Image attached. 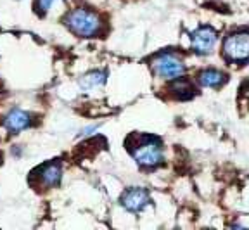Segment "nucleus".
<instances>
[{
  "label": "nucleus",
  "mask_w": 249,
  "mask_h": 230,
  "mask_svg": "<svg viewBox=\"0 0 249 230\" xmlns=\"http://www.w3.org/2000/svg\"><path fill=\"white\" fill-rule=\"evenodd\" d=\"M64 24L71 33L83 38H90V36H97L102 32V19L97 12L90 11L85 7H76L70 11L64 16Z\"/></svg>",
  "instance_id": "1"
},
{
  "label": "nucleus",
  "mask_w": 249,
  "mask_h": 230,
  "mask_svg": "<svg viewBox=\"0 0 249 230\" xmlns=\"http://www.w3.org/2000/svg\"><path fill=\"white\" fill-rule=\"evenodd\" d=\"M132 156L140 166L154 168L163 163L164 159L163 145L154 137H142L139 144L132 149Z\"/></svg>",
  "instance_id": "2"
},
{
  "label": "nucleus",
  "mask_w": 249,
  "mask_h": 230,
  "mask_svg": "<svg viewBox=\"0 0 249 230\" xmlns=\"http://www.w3.org/2000/svg\"><path fill=\"white\" fill-rule=\"evenodd\" d=\"M152 71H154L160 78L175 80L185 74V64L183 61L173 52H161L152 59Z\"/></svg>",
  "instance_id": "3"
},
{
  "label": "nucleus",
  "mask_w": 249,
  "mask_h": 230,
  "mask_svg": "<svg viewBox=\"0 0 249 230\" xmlns=\"http://www.w3.org/2000/svg\"><path fill=\"white\" fill-rule=\"evenodd\" d=\"M223 54L232 63H246L249 61V33H232L223 42Z\"/></svg>",
  "instance_id": "4"
},
{
  "label": "nucleus",
  "mask_w": 249,
  "mask_h": 230,
  "mask_svg": "<svg viewBox=\"0 0 249 230\" xmlns=\"http://www.w3.org/2000/svg\"><path fill=\"white\" fill-rule=\"evenodd\" d=\"M192 49L196 51V54L199 55H208L213 52L214 45L218 42V35L213 28L210 26H201L196 32H192L191 35Z\"/></svg>",
  "instance_id": "5"
},
{
  "label": "nucleus",
  "mask_w": 249,
  "mask_h": 230,
  "mask_svg": "<svg viewBox=\"0 0 249 230\" xmlns=\"http://www.w3.org/2000/svg\"><path fill=\"white\" fill-rule=\"evenodd\" d=\"M120 203L130 213H140V211L151 203V195H149V192L145 189L132 187L121 195Z\"/></svg>",
  "instance_id": "6"
},
{
  "label": "nucleus",
  "mask_w": 249,
  "mask_h": 230,
  "mask_svg": "<svg viewBox=\"0 0 249 230\" xmlns=\"http://www.w3.org/2000/svg\"><path fill=\"white\" fill-rule=\"evenodd\" d=\"M33 123H35L33 114L24 109H19V107L11 109L4 118V128L9 133H19L23 130H28L33 126Z\"/></svg>",
  "instance_id": "7"
},
{
  "label": "nucleus",
  "mask_w": 249,
  "mask_h": 230,
  "mask_svg": "<svg viewBox=\"0 0 249 230\" xmlns=\"http://www.w3.org/2000/svg\"><path fill=\"white\" fill-rule=\"evenodd\" d=\"M33 175H36V182H38L40 187L43 189L57 187L62 180V164L59 161L47 163L43 166H40Z\"/></svg>",
  "instance_id": "8"
},
{
  "label": "nucleus",
  "mask_w": 249,
  "mask_h": 230,
  "mask_svg": "<svg viewBox=\"0 0 249 230\" xmlns=\"http://www.w3.org/2000/svg\"><path fill=\"white\" fill-rule=\"evenodd\" d=\"M225 73L218 70H204L199 73L197 80L202 87H206V88H218V87L222 85L225 82Z\"/></svg>",
  "instance_id": "9"
},
{
  "label": "nucleus",
  "mask_w": 249,
  "mask_h": 230,
  "mask_svg": "<svg viewBox=\"0 0 249 230\" xmlns=\"http://www.w3.org/2000/svg\"><path fill=\"white\" fill-rule=\"evenodd\" d=\"M106 78H107V73H106V71H101V70L90 71V73L83 74L82 78H80V87H82L83 90L97 88V87L104 85Z\"/></svg>",
  "instance_id": "10"
},
{
  "label": "nucleus",
  "mask_w": 249,
  "mask_h": 230,
  "mask_svg": "<svg viewBox=\"0 0 249 230\" xmlns=\"http://www.w3.org/2000/svg\"><path fill=\"white\" fill-rule=\"evenodd\" d=\"M170 92L173 94V97L180 99V101H185V99H191L194 95V85L189 80L180 76V78H175L173 85L170 87Z\"/></svg>",
  "instance_id": "11"
},
{
  "label": "nucleus",
  "mask_w": 249,
  "mask_h": 230,
  "mask_svg": "<svg viewBox=\"0 0 249 230\" xmlns=\"http://www.w3.org/2000/svg\"><path fill=\"white\" fill-rule=\"evenodd\" d=\"M55 0H35V11L38 12L40 16H43V14H47V12L51 11V7L54 5Z\"/></svg>",
  "instance_id": "12"
},
{
  "label": "nucleus",
  "mask_w": 249,
  "mask_h": 230,
  "mask_svg": "<svg viewBox=\"0 0 249 230\" xmlns=\"http://www.w3.org/2000/svg\"><path fill=\"white\" fill-rule=\"evenodd\" d=\"M97 130V125H93V126H87V128L82 130V133L80 135H92V132H95Z\"/></svg>",
  "instance_id": "13"
}]
</instances>
